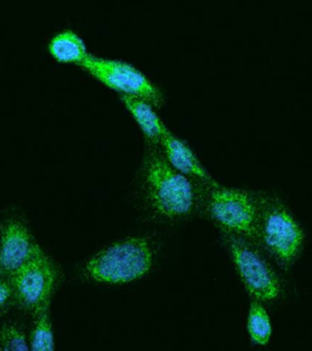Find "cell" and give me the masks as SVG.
Returning <instances> with one entry per match:
<instances>
[{
    "label": "cell",
    "mask_w": 312,
    "mask_h": 351,
    "mask_svg": "<svg viewBox=\"0 0 312 351\" xmlns=\"http://www.w3.org/2000/svg\"><path fill=\"white\" fill-rule=\"evenodd\" d=\"M142 176L145 195L156 213L174 219L188 215L193 210L196 199L194 186L160 153L148 156Z\"/></svg>",
    "instance_id": "6da1fadb"
},
{
    "label": "cell",
    "mask_w": 312,
    "mask_h": 351,
    "mask_svg": "<svg viewBox=\"0 0 312 351\" xmlns=\"http://www.w3.org/2000/svg\"><path fill=\"white\" fill-rule=\"evenodd\" d=\"M153 262L152 246L146 239L133 237L117 241L98 252L87 263L85 271L104 284H125L142 278Z\"/></svg>",
    "instance_id": "7a4b0ae2"
},
{
    "label": "cell",
    "mask_w": 312,
    "mask_h": 351,
    "mask_svg": "<svg viewBox=\"0 0 312 351\" xmlns=\"http://www.w3.org/2000/svg\"><path fill=\"white\" fill-rule=\"evenodd\" d=\"M257 200V240L261 241L279 265H291L302 249V229L281 203L267 199Z\"/></svg>",
    "instance_id": "3957f363"
},
{
    "label": "cell",
    "mask_w": 312,
    "mask_h": 351,
    "mask_svg": "<svg viewBox=\"0 0 312 351\" xmlns=\"http://www.w3.org/2000/svg\"><path fill=\"white\" fill-rule=\"evenodd\" d=\"M207 211L224 229L241 238L257 240L259 200L248 192L211 183Z\"/></svg>",
    "instance_id": "277c9868"
},
{
    "label": "cell",
    "mask_w": 312,
    "mask_h": 351,
    "mask_svg": "<svg viewBox=\"0 0 312 351\" xmlns=\"http://www.w3.org/2000/svg\"><path fill=\"white\" fill-rule=\"evenodd\" d=\"M57 271L49 255L40 252L10 280L14 302L34 317L49 310L57 284Z\"/></svg>",
    "instance_id": "5b68a950"
},
{
    "label": "cell",
    "mask_w": 312,
    "mask_h": 351,
    "mask_svg": "<svg viewBox=\"0 0 312 351\" xmlns=\"http://www.w3.org/2000/svg\"><path fill=\"white\" fill-rule=\"evenodd\" d=\"M81 67L120 95L142 99L153 106L163 104V95L158 87L130 63L89 54Z\"/></svg>",
    "instance_id": "8992f818"
},
{
    "label": "cell",
    "mask_w": 312,
    "mask_h": 351,
    "mask_svg": "<svg viewBox=\"0 0 312 351\" xmlns=\"http://www.w3.org/2000/svg\"><path fill=\"white\" fill-rule=\"evenodd\" d=\"M227 243L233 262L249 295L257 302L278 299L281 293V282L262 255L239 236L230 235Z\"/></svg>",
    "instance_id": "52a82bcc"
},
{
    "label": "cell",
    "mask_w": 312,
    "mask_h": 351,
    "mask_svg": "<svg viewBox=\"0 0 312 351\" xmlns=\"http://www.w3.org/2000/svg\"><path fill=\"white\" fill-rule=\"evenodd\" d=\"M43 250L21 219H5L0 229V277L10 280Z\"/></svg>",
    "instance_id": "ba28073f"
},
{
    "label": "cell",
    "mask_w": 312,
    "mask_h": 351,
    "mask_svg": "<svg viewBox=\"0 0 312 351\" xmlns=\"http://www.w3.org/2000/svg\"><path fill=\"white\" fill-rule=\"evenodd\" d=\"M161 145L167 162L181 174L186 177L197 178L209 184L213 182L190 147L168 128L164 132Z\"/></svg>",
    "instance_id": "9c48e42d"
},
{
    "label": "cell",
    "mask_w": 312,
    "mask_h": 351,
    "mask_svg": "<svg viewBox=\"0 0 312 351\" xmlns=\"http://www.w3.org/2000/svg\"><path fill=\"white\" fill-rule=\"evenodd\" d=\"M120 100L133 115V119L148 141L153 145L161 144L167 128L156 114L153 109L155 106L142 99L125 95H120Z\"/></svg>",
    "instance_id": "30bf717a"
},
{
    "label": "cell",
    "mask_w": 312,
    "mask_h": 351,
    "mask_svg": "<svg viewBox=\"0 0 312 351\" xmlns=\"http://www.w3.org/2000/svg\"><path fill=\"white\" fill-rule=\"evenodd\" d=\"M49 51L57 62L79 66L90 54L83 40L71 29L62 30L55 35L49 41Z\"/></svg>",
    "instance_id": "8fae6325"
},
{
    "label": "cell",
    "mask_w": 312,
    "mask_h": 351,
    "mask_svg": "<svg viewBox=\"0 0 312 351\" xmlns=\"http://www.w3.org/2000/svg\"><path fill=\"white\" fill-rule=\"evenodd\" d=\"M248 331L255 344L265 346L270 342L272 335V325L267 310L259 302L254 301L250 304L248 317Z\"/></svg>",
    "instance_id": "7c38bea8"
},
{
    "label": "cell",
    "mask_w": 312,
    "mask_h": 351,
    "mask_svg": "<svg viewBox=\"0 0 312 351\" xmlns=\"http://www.w3.org/2000/svg\"><path fill=\"white\" fill-rule=\"evenodd\" d=\"M30 334V351H55V337L52 323L46 310L37 317Z\"/></svg>",
    "instance_id": "4fadbf2b"
},
{
    "label": "cell",
    "mask_w": 312,
    "mask_h": 351,
    "mask_svg": "<svg viewBox=\"0 0 312 351\" xmlns=\"http://www.w3.org/2000/svg\"><path fill=\"white\" fill-rule=\"evenodd\" d=\"M0 351H30L26 333L16 323H5L0 330Z\"/></svg>",
    "instance_id": "5bb4252c"
},
{
    "label": "cell",
    "mask_w": 312,
    "mask_h": 351,
    "mask_svg": "<svg viewBox=\"0 0 312 351\" xmlns=\"http://www.w3.org/2000/svg\"><path fill=\"white\" fill-rule=\"evenodd\" d=\"M13 301V291L10 280L0 277V313L4 311Z\"/></svg>",
    "instance_id": "9a60e30c"
}]
</instances>
